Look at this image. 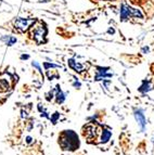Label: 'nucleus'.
I'll return each mask as SVG.
<instances>
[{
    "mask_svg": "<svg viewBox=\"0 0 154 155\" xmlns=\"http://www.w3.org/2000/svg\"><path fill=\"white\" fill-rule=\"evenodd\" d=\"M59 144L63 151H75L79 147V139L73 130H64L59 134Z\"/></svg>",
    "mask_w": 154,
    "mask_h": 155,
    "instance_id": "1",
    "label": "nucleus"
},
{
    "mask_svg": "<svg viewBox=\"0 0 154 155\" xmlns=\"http://www.w3.org/2000/svg\"><path fill=\"white\" fill-rule=\"evenodd\" d=\"M128 16H139V18H142V14L140 13V11L135 10V9L130 8L126 3H123L121 10V18L122 20H126Z\"/></svg>",
    "mask_w": 154,
    "mask_h": 155,
    "instance_id": "2",
    "label": "nucleus"
},
{
    "mask_svg": "<svg viewBox=\"0 0 154 155\" xmlns=\"http://www.w3.org/2000/svg\"><path fill=\"white\" fill-rule=\"evenodd\" d=\"M69 65L71 67H72V68L74 71H76V72H82V71H84V66H82V65L80 64V63L75 62V61L73 59L69 60Z\"/></svg>",
    "mask_w": 154,
    "mask_h": 155,
    "instance_id": "7",
    "label": "nucleus"
},
{
    "mask_svg": "<svg viewBox=\"0 0 154 155\" xmlns=\"http://www.w3.org/2000/svg\"><path fill=\"white\" fill-rule=\"evenodd\" d=\"M15 41H16V39L14 38V37H8V38H7V45H8V46H12Z\"/></svg>",
    "mask_w": 154,
    "mask_h": 155,
    "instance_id": "10",
    "label": "nucleus"
},
{
    "mask_svg": "<svg viewBox=\"0 0 154 155\" xmlns=\"http://www.w3.org/2000/svg\"><path fill=\"white\" fill-rule=\"evenodd\" d=\"M153 142H154V137H153Z\"/></svg>",
    "mask_w": 154,
    "mask_h": 155,
    "instance_id": "12",
    "label": "nucleus"
},
{
    "mask_svg": "<svg viewBox=\"0 0 154 155\" xmlns=\"http://www.w3.org/2000/svg\"><path fill=\"white\" fill-rule=\"evenodd\" d=\"M82 134H84V137L87 138L88 140L95 139V137H97L95 127L93 126V125H91V124L85 126V127H84V129H82Z\"/></svg>",
    "mask_w": 154,
    "mask_h": 155,
    "instance_id": "5",
    "label": "nucleus"
},
{
    "mask_svg": "<svg viewBox=\"0 0 154 155\" xmlns=\"http://www.w3.org/2000/svg\"><path fill=\"white\" fill-rule=\"evenodd\" d=\"M35 23V20L33 18H18L14 22V27L15 29H18V31H25L26 29L28 28L32 24Z\"/></svg>",
    "mask_w": 154,
    "mask_h": 155,
    "instance_id": "3",
    "label": "nucleus"
},
{
    "mask_svg": "<svg viewBox=\"0 0 154 155\" xmlns=\"http://www.w3.org/2000/svg\"><path fill=\"white\" fill-rule=\"evenodd\" d=\"M34 38L36 40V42L38 44H42L46 41V35H47V28L45 26L39 25L37 27H35V29L33 31Z\"/></svg>",
    "mask_w": 154,
    "mask_h": 155,
    "instance_id": "4",
    "label": "nucleus"
},
{
    "mask_svg": "<svg viewBox=\"0 0 154 155\" xmlns=\"http://www.w3.org/2000/svg\"><path fill=\"white\" fill-rule=\"evenodd\" d=\"M135 117H136V120L138 122L139 127H140L141 130L143 131L144 128H146V117H144V115H143V113H142L141 110H138V111L135 112Z\"/></svg>",
    "mask_w": 154,
    "mask_h": 155,
    "instance_id": "6",
    "label": "nucleus"
},
{
    "mask_svg": "<svg viewBox=\"0 0 154 155\" xmlns=\"http://www.w3.org/2000/svg\"><path fill=\"white\" fill-rule=\"evenodd\" d=\"M33 66H35L37 68V70L39 71V72H40V74H42V71H41V67L39 66V64L37 62H33Z\"/></svg>",
    "mask_w": 154,
    "mask_h": 155,
    "instance_id": "11",
    "label": "nucleus"
},
{
    "mask_svg": "<svg viewBox=\"0 0 154 155\" xmlns=\"http://www.w3.org/2000/svg\"><path fill=\"white\" fill-rule=\"evenodd\" d=\"M110 138H111V132L109 131V130H106V129L103 130V132H102V142L103 143L108 142Z\"/></svg>",
    "mask_w": 154,
    "mask_h": 155,
    "instance_id": "9",
    "label": "nucleus"
},
{
    "mask_svg": "<svg viewBox=\"0 0 154 155\" xmlns=\"http://www.w3.org/2000/svg\"><path fill=\"white\" fill-rule=\"evenodd\" d=\"M9 90V84L5 79H0V92H5Z\"/></svg>",
    "mask_w": 154,
    "mask_h": 155,
    "instance_id": "8",
    "label": "nucleus"
}]
</instances>
